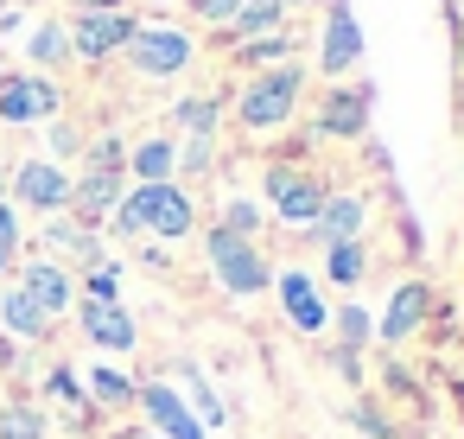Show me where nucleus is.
I'll use <instances>...</instances> for the list:
<instances>
[{
  "instance_id": "nucleus-32",
  "label": "nucleus",
  "mask_w": 464,
  "mask_h": 439,
  "mask_svg": "<svg viewBox=\"0 0 464 439\" xmlns=\"http://www.w3.org/2000/svg\"><path fill=\"white\" fill-rule=\"evenodd\" d=\"M52 395H58V401H83V388H77V376H71V369H58V376H52Z\"/></svg>"
},
{
  "instance_id": "nucleus-37",
  "label": "nucleus",
  "mask_w": 464,
  "mask_h": 439,
  "mask_svg": "<svg viewBox=\"0 0 464 439\" xmlns=\"http://www.w3.org/2000/svg\"><path fill=\"white\" fill-rule=\"evenodd\" d=\"M147 439H153V433H147Z\"/></svg>"
},
{
  "instance_id": "nucleus-13",
  "label": "nucleus",
  "mask_w": 464,
  "mask_h": 439,
  "mask_svg": "<svg viewBox=\"0 0 464 439\" xmlns=\"http://www.w3.org/2000/svg\"><path fill=\"white\" fill-rule=\"evenodd\" d=\"M369 128V90H331L318 109V134H362Z\"/></svg>"
},
{
  "instance_id": "nucleus-29",
  "label": "nucleus",
  "mask_w": 464,
  "mask_h": 439,
  "mask_svg": "<svg viewBox=\"0 0 464 439\" xmlns=\"http://www.w3.org/2000/svg\"><path fill=\"white\" fill-rule=\"evenodd\" d=\"M115 293H121L115 268H96V274H90V299H96V306H115Z\"/></svg>"
},
{
  "instance_id": "nucleus-6",
  "label": "nucleus",
  "mask_w": 464,
  "mask_h": 439,
  "mask_svg": "<svg viewBox=\"0 0 464 439\" xmlns=\"http://www.w3.org/2000/svg\"><path fill=\"white\" fill-rule=\"evenodd\" d=\"M115 160H121L115 147H96L90 179H83V185H71V204L83 210V223H96V217H109V210L121 204V198H115V191H121V166H115Z\"/></svg>"
},
{
  "instance_id": "nucleus-9",
  "label": "nucleus",
  "mask_w": 464,
  "mask_h": 439,
  "mask_svg": "<svg viewBox=\"0 0 464 439\" xmlns=\"http://www.w3.org/2000/svg\"><path fill=\"white\" fill-rule=\"evenodd\" d=\"M14 191H20V204H33V210H58V204H71V179H64L52 160H26V166L14 172Z\"/></svg>"
},
{
  "instance_id": "nucleus-2",
  "label": "nucleus",
  "mask_w": 464,
  "mask_h": 439,
  "mask_svg": "<svg viewBox=\"0 0 464 439\" xmlns=\"http://www.w3.org/2000/svg\"><path fill=\"white\" fill-rule=\"evenodd\" d=\"M293 102H299V71L280 64V71H267L261 83L242 90V122H248V128H280V122L293 115Z\"/></svg>"
},
{
  "instance_id": "nucleus-33",
  "label": "nucleus",
  "mask_w": 464,
  "mask_h": 439,
  "mask_svg": "<svg viewBox=\"0 0 464 439\" xmlns=\"http://www.w3.org/2000/svg\"><path fill=\"white\" fill-rule=\"evenodd\" d=\"M191 395H198V407H204V420H223V407H217V395H210L204 382H191Z\"/></svg>"
},
{
  "instance_id": "nucleus-36",
  "label": "nucleus",
  "mask_w": 464,
  "mask_h": 439,
  "mask_svg": "<svg viewBox=\"0 0 464 439\" xmlns=\"http://www.w3.org/2000/svg\"><path fill=\"white\" fill-rule=\"evenodd\" d=\"M280 7H299V0H280Z\"/></svg>"
},
{
  "instance_id": "nucleus-25",
  "label": "nucleus",
  "mask_w": 464,
  "mask_h": 439,
  "mask_svg": "<svg viewBox=\"0 0 464 439\" xmlns=\"http://www.w3.org/2000/svg\"><path fill=\"white\" fill-rule=\"evenodd\" d=\"M242 58H248V64H267V58H286V33H267V39H248V45H242Z\"/></svg>"
},
{
  "instance_id": "nucleus-11",
  "label": "nucleus",
  "mask_w": 464,
  "mask_h": 439,
  "mask_svg": "<svg viewBox=\"0 0 464 439\" xmlns=\"http://www.w3.org/2000/svg\"><path fill=\"white\" fill-rule=\"evenodd\" d=\"M20 293H26L45 318H58V312L71 306V274H64L58 261H33V268H20Z\"/></svg>"
},
{
  "instance_id": "nucleus-4",
  "label": "nucleus",
  "mask_w": 464,
  "mask_h": 439,
  "mask_svg": "<svg viewBox=\"0 0 464 439\" xmlns=\"http://www.w3.org/2000/svg\"><path fill=\"white\" fill-rule=\"evenodd\" d=\"M128 58H134V71H147V77H172V71L191 64V39H185L179 26H134Z\"/></svg>"
},
{
  "instance_id": "nucleus-21",
  "label": "nucleus",
  "mask_w": 464,
  "mask_h": 439,
  "mask_svg": "<svg viewBox=\"0 0 464 439\" xmlns=\"http://www.w3.org/2000/svg\"><path fill=\"white\" fill-rule=\"evenodd\" d=\"M324 274H331L337 287H356V280H362V249H356V242H331Z\"/></svg>"
},
{
  "instance_id": "nucleus-20",
  "label": "nucleus",
  "mask_w": 464,
  "mask_h": 439,
  "mask_svg": "<svg viewBox=\"0 0 464 439\" xmlns=\"http://www.w3.org/2000/svg\"><path fill=\"white\" fill-rule=\"evenodd\" d=\"M172 166H179V147H172V141H147V147H134V172H140V185H172Z\"/></svg>"
},
{
  "instance_id": "nucleus-24",
  "label": "nucleus",
  "mask_w": 464,
  "mask_h": 439,
  "mask_svg": "<svg viewBox=\"0 0 464 439\" xmlns=\"http://www.w3.org/2000/svg\"><path fill=\"white\" fill-rule=\"evenodd\" d=\"M90 388H96V401H109V407L134 401V382H128L121 369H96V376H90Z\"/></svg>"
},
{
  "instance_id": "nucleus-19",
  "label": "nucleus",
  "mask_w": 464,
  "mask_h": 439,
  "mask_svg": "<svg viewBox=\"0 0 464 439\" xmlns=\"http://www.w3.org/2000/svg\"><path fill=\"white\" fill-rule=\"evenodd\" d=\"M0 325H7L14 337H45V325H52V318H45L20 287H7V299H0Z\"/></svg>"
},
{
  "instance_id": "nucleus-10",
  "label": "nucleus",
  "mask_w": 464,
  "mask_h": 439,
  "mask_svg": "<svg viewBox=\"0 0 464 439\" xmlns=\"http://www.w3.org/2000/svg\"><path fill=\"white\" fill-rule=\"evenodd\" d=\"M356 58H362V33H356V20H350V7H331L324 39H318V64H324V77L350 71Z\"/></svg>"
},
{
  "instance_id": "nucleus-35",
  "label": "nucleus",
  "mask_w": 464,
  "mask_h": 439,
  "mask_svg": "<svg viewBox=\"0 0 464 439\" xmlns=\"http://www.w3.org/2000/svg\"><path fill=\"white\" fill-rule=\"evenodd\" d=\"M0 191H7V166H0Z\"/></svg>"
},
{
  "instance_id": "nucleus-17",
  "label": "nucleus",
  "mask_w": 464,
  "mask_h": 439,
  "mask_svg": "<svg viewBox=\"0 0 464 439\" xmlns=\"http://www.w3.org/2000/svg\"><path fill=\"white\" fill-rule=\"evenodd\" d=\"M420 318H426V287H420V280H407V287L394 293L388 318H382V337H388V344H401V337H407Z\"/></svg>"
},
{
  "instance_id": "nucleus-15",
  "label": "nucleus",
  "mask_w": 464,
  "mask_h": 439,
  "mask_svg": "<svg viewBox=\"0 0 464 439\" xmlns=\"http://www.w3.org/2000/svg\"><path fill=\"white\" fill-rule=\"evenodd\" d=\"M280 299H286V318L299 331H324V299H318V287L305 274H280Z\"/></svg>"
},
{
  "instance_id": "nucleus-26",
  "label": "nucleus",
  "mask_w": 464,
  "mask_h": 439,
  "mask_svg": "<svg viewBox=\"0 0 464 439\" xmlns=\"http://www.w3.org/2000/svg\"><path fill=\"white\" fill-rule=\"evenodd\" d=\"M179 122H185L198 141H210V128H217V109H210V102H185V109H179Z\"/></svg>"
},
{
  "instance_id": "nucleus-8",
  "label": "nucleus",
  "mask_w": 464,
  "mask_h": 439,
  "mask_svg": "<svg viewBox=\"0 0 464 439\" xmlns=\"http://www.w3.org/2000/svg\"><path fill=\"white\" fill-rule=\"evenodd\" d=\"M58 115V90L45 77H0V122H45Z\"/></svg>"
},
{
  "instance_id": "nucleus-27",
  "label": "nucleus",
  "mask_w": 464,
  "mask_h": 439,
  "mask_svg": "<svg viewBox=\"0 0 464 439\" xmlns=\"http://www.w3.org/2000/svg\"><path fill=\"white\" fill-rule=\"evenodd\" d=\"M337 331H343V344H369V312L362 306H343L337 312Z\"/></svg>"
},
{
  "instance_id": "nucleus-22",
  "label": "nucleus",
  "mask_w": 464,
  "mask_h": 439,
  "mask_svg": "<svg viewBox=\"0 0 464 439\" xmlns=\"http://www.w3.org/2000/svg\"><path fill=\"white\" fill-rule=\"evenodd\" d=\"M0 439H45V420L33 407H7L0 414Z\"/></svg>"
},
{
  "instance_id": "nucleus-30",
  "label": "nucleus",
  "mask_w": 464,
  "mask_h": 439,
  "mask_svg": "<svg viewBox=\"0 0 464 439\" xmlns=\"http://www.w3.org/2000/svg\"><path fill=\"white\" fill-rule=\"evenodd\" d=\"M191 7H198L204 20H217V26H229V20H236V7H242V0H191Z\"/></svg>"
},
{
  "instance_id": "nucleus-28",
  "label": "nucleus",
  "mask_w": 464,
  "mask_h": 439,
  "mask_svg": "<svg viewBox=\"0 0 464 439\" xmlns=\"http://www.w3.org/2000/svg\"><path fill=\"white\" fill-rule=\"evenodd\" d=\"M14 249H20V217H14L7 204H0V268L14 261Z\"/></svg>"
},
{
  "instance_id": "nucleus-18",
  "label": "nucleus",
  "mask_w": 464,
  "mask_h": 439,
  "mask_svg": "<svg viewBox=\"0 0 464 439\" xmlns=\"http://www.w3.org/2000/svg\"><path fill=\"white\" fill-rule=\"evenodd\" d=\"M356 229H362V204H356V198H324L318 236H324V242H356Z\"/></svg>"
},
{
  "instance_id": "nucleus-12",
  "label": "nucleus",
  "mask_w": 464,
  "mask_h": 439,
  "mask_svg": "<svg viewBox=\"0 0 464 439\" xmlns=\"http://www.w3.org/2000/svg\"><path fill=\"white\" fill-rule=\"evenodd\" d=\"M140 401H147V414H153V426H160V439H204V420H191V407L166 388V382H153V388H140Z\"/></svg>"
},
{
  "instance_id": "nucleus-7",
  "label": "nucleus",
  "mask_w": 464,
  "mask_h": 439,
  "mask_svg": "<svg viewBox=\"0 0 464 439\" xmlns=\"http://www.w3.org/2000/svg\"><path fill=\"white\" fill-rule=\"evenodd\" d=\"M267 198H274V217H286V223H318V210H324V185L305 172H267Z\"/></svg>"
},
{
  "instance_id": "nucleus-14",
  "label": "nucleus",
  "mask_w": 464,
  "mask_h": 439,
  "mask_svg": "<svg viewBox=\"0 0 464 439\" xmlns=\"http://www.w3.org/2000/svg\"><path fill=\"white\" fill-rule=\"evenodd\" d=\"M83 331H90V344H102V350H134V318H128L121 306L83 299Z\"/></svg>"
},
{
  "instance_id": "nucleus-5",
  "label": "nucleus",
  "mask_w": 464,
  "mask_h": 439,
  "mask_svg": "<svg viewBox=\"0 0 464 439\" xmlns=\"http://www.w3.org/2000/svg\"><path fill=\"white\" fill-rule=\"evenodd\" d=\"M64 39H71V52H83V58H109V52H121V45L134 39V20H128V14H77V20L64 26Z\"/></svg>"
},
{
  "instance_id": "nucleus-1",
  "label": "nucleus",
  "mask_w": 464,
  "mask_h": 439,
  "mask_svg": "<svg viewBox=\"0 0 464 439\" xmlns=\"http://www.w3.org/2000/svg\"><path fill=\"white\" fill-rule=\"evenodd\" d=\"M121 229H153V236H191V198L179 185H134L115 204Z\"/></svg>"
},
{
  "instance_id": "nucleus-34",
  "label": "nucleus",
  "mask_w": 464,
  "mask_h": 439,
  "mask_svg": "<svg viewBox=\"0 0 464 439\" xmlns=\"http://www.w3.org/2000/svg\"><path fill=\"white\" fill-rule=\"evenodd\" d=\"M83 14H121V0H83Z\"/></svg>"
},
{
  "instance_id": "nucleus-3",
  "label": "nucleus",
  "mask_w": 464,
  "mask_h": 439,
  "mask_svg": "<svg viewBox=\"0 0 464 439\" xmlns=\"http://www.w3.org/2000/svg\"><path fill=\"white\" fill-rule=\"evenodd\" d=\"M210 268H217V280L229 287V293H261L267 287V261L248 249V236H236V229H217L210 236Z\"/></svg>"
},
{
  "instance_id": "nucleus-31",
  "label": "nucleus",
  "mask_w": 464,
  "mask_h": 439,
  "mask_svg": "<svg viewBox=\"0 0 464 439\" xmlns=\"http://www.w3.org/2000/svg\"><path fill=\"white\" fill-rule=\"evenodd\" d=\"M255 223H261V217H255V204H229V223H223V229H236V236H242V229H255Z\"/></svg>"
},
{
  "instance_id": "nucleus-16",
  "label": "nucleus",
  "mask_w": 464,
  "mask_h": 439,
  "mask_svg": "<svg viewBox=\"0 0 464 439\" xmlns=\"http://www.w3.org/2000/svg\"><path fill=\"white\" fill-rule=\"evenodd\" d=\"M280 14H286L280 0H242V7H236V20H229L223 33L248 45V39H267V33H280Z\"/></svg>"
},
{
  "instance_id": "nucleus-23",
  "label": "nucleus",
  "mask_w": 464,
  "mask_h": 439,
  "mask_svg": "<svg viewBox=\"0 0 464 439\" xmlns=\"http://www.w3.org/2000/svg\"><path fill=\"white\" fill-rule=\"evenodd\" d=\"M64 52H71L64 26H52V20H45V26H33V58H39V64H58Z\"/></svg>"
}]
</instances>
